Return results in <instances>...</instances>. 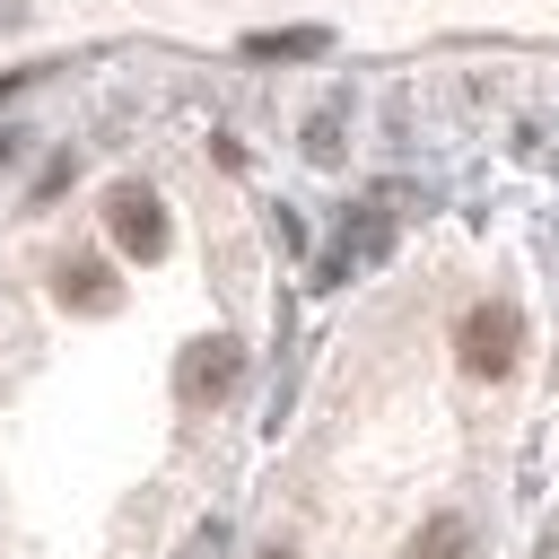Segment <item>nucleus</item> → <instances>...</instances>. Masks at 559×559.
<instances>
[{
	"mask_svg": "<svg viewBox=\"0 0 559 559\" xmlns=\"http://www.w3.org/2000/svg\"><path fill=\"white\" fill-rule=\"evenodd\" d=\"M454 358H463V376H515V358H524V314L507 306V297H480V306H463V323H454Z\"/></svg>",
	"mask_w": 559,
	"mask_h": 559,
	"instance_id": "obj_1",
	"label": "nucleus"
},
{
	"mask_svg": "<svg viewBox=\"0 0 559 559\" xmlns=\"http://www.w3.org/2000/svg\"><path fill=\"white\" fill-rule=\"evenodd\" d=\"M105 236H114L131 262H157V253H166V201L140 192V183H114V192H105Z\"/></svg>",
	"mask_w": 559,
	"mask_h": 559,
	"instance_id": "obj_2",
	"label": "nucleus"
},
{
	"mask_svg": "<svg viewBox=\"0 0 559 559\" xmlns=\"http://www.w3.org/2000/svg\"><path fill=\"white\" fill-rule=\"evenodd\" d=\"M236 376H245V341L236 332H210V341L183 349V402H227Z\"/></svg>",
	"mask_w": 559,
	"mask_h": 559,
	"instance_id": "obj_3",
	"label": "nucleus"
},
{
	"mask_svg": "<svg viewBox=\"0 0 559 559\" xmlns=\"http://www.w3.org/2000/svg\"><path fill=\"white\" fill-rule=\"evenodd\" d=\"M411 559H472V524L463 515H428L411 533Z\"/></svg>",
	"mask_w": 559,
	"mask_h": 559,
	"instance_id": "obj_4",
	"label": "nucleus"
},
{
	"mask_svg": "<svg viewBox=\"0 0 559 559\" xmlns=\"http://www.w3.org/2000/svg\"><path fill=\"white\" fill-rule=\"evenodd\" d=\"M70 306H105L114 297V280H105V262H61V280H52Z\"/></svg>",
	"mask_w": 559,
	"mask_h": 559,
	"instance_id": "obj_5",
	"label": "nucleus"
},
{
	"mask_svg": "<svg viewBox=\"0 0 559 559\" xmlns=\"http://www.w3.org/2000/svg\"><path fill=\"white\" fill-rule=\"evenodd\" d=\"M245 52H253V61H280V52L297 61V52H323V26H297V35H245Z\"/></svg>",
	"mask_w": 559,
	"mask_h": 559,
	"instance_id": "obj_6",
	"label": "nucleus"
},
{
	"mask_svg": "<svg viewBox=\"0 0 559 559\" xmlns=\"http://www.w3.org/2000/svg\"><path fill=\"white\" fill-rule=\"evenodd\" d=\"M262 559H297V550H262Z\"/></svg>",
	"mask_w": 559,
	"mask_h": 559,
	"instance_id": "obj_7",
	"label": "nucleus"
}]
</instances>
